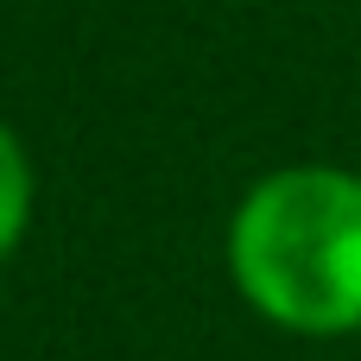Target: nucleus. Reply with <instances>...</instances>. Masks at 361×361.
Masks as SVG:
<instances>
[{
    "mask_svg": "<svg viewBox=\"0 0 361 361\" xmlns=\"http://www.w3.org/2000/svg\"><path fill=\"white\" fill-rule=\"evenodd\" d=\"M32 203H38L32 152H25V140L0 121V260L25 241V228H32Z\"/></svg>",
    "mask_w": 361,
    "mask_h": 361,
    "instance_id": "obj_2",
    "label": "nucleus"
},
{
    "mask_svg": "<svg viewBox=\"0 0 361 361\" xmlns=\"http://www.w3.org/2000/svg\"><path fill=\"white\" fill-rule=\"evenodd\" d=\"M228 279L286 336L361 330V165H279L228 216Z\"/></svg>",
    "mask_w": 361,
    "mask_h": 361,
    "instance_id": "obj_1",
    "label": "nucleus"
}]
</instances>
